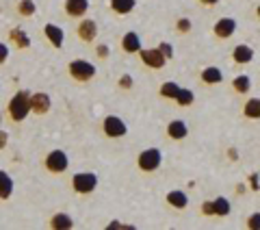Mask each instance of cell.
<instances>
[{
	"label": "cell",
	"instance_id": "cell-1",
	"mask_svg": "<svg viewBox=\"0 0 260 230\" xmlns=\"http://www.w3.org/2000/svg\"><path fill=\"white\" fill-rule=\"evenodd\" d=\"M7 111H9V118L15 122V124H20V122L26 120L28 113H30V92H26V89L15 92V96L9 100Z\"/></svg>",
	"mask_w": 260,
	"mask_h": 230
},
{
	"label": "cell",
	"instance_id": "cell-2",
	"mask_svg": "<svg viewBox=\"0 0 260 230\" xmlns=\"http://www.w3.org/2000/svg\"><path fill=\"white\" fill-rule=\"evenodd\" d=\"M70 76L78 80V83H87V80H91L95 76V65L93 63H89L85 59H74V61H70Z\"/></svg>",
	"mask_w": 260,
	"mask_h": 230
},
{
	"label": "cell",
	"instance_id": "cell-3",
	"mask_svg": "<svg viewBox=\"0 0 260 230\" xmlns=\"http://www.w3.org/2000/svg\"><path fill=\"white\" fill-rule=\"evenodd\" d=\"M160 161H162L160 150H156V148H148V150H143L139 154L137 165H139L141 171H156L160 167Z\"/></svg>",
	"mask_w": 260,
	"mask_h": 230
},
{
	"label": "cell",
	"instance_id": "cell-4",
	"mask_svg": "<svg viewBox=\"0 0 260 230\" xmlns=\"http://www.w3.org/2000/svg\"><path fill=\"white\" fill-rule=\"evenodd\" d=\"M44 165H46V169L50 171V174H63V171L70 167V159H68V154H65L63 150H52L46 157Z\"/></svg>",
	"mask_w": 260,
	"mask_h": 230
},
{
	"label": "cell",
	"instance_id": "cell-5",
	"mask_svg": "<svg viewBox=\"0 0 260 230\" xmlns=\"http://www.w3.org/2000/svg\"><path fill=\"white\" fill-rule=\"evenodd\" d=\"M72 187H74L76 193H91L93 189L98 187V176L91 174V171H83V174H76L74 178H72Z\"/></svg>",
	"mask_w": 260,
	"mask_h": 230
},
{
	"label": "cell",
	"instance_id": "cell-6",
	"mask_svg": "<svg viewBox=\"0 0 260 230\" xmlns=\"http://www.w3.org/2000/svg\"><path fill=\"white\" fill-rule=\"evenodd\" d=\"M102 130H104V135L111 137V139H119V137H124V135L128 133L126 124L117 118V115H109V118H104Z\"/></svg>",
	"mask_w": 260,
	"mask_h": 230
},
{
	"label": "cell",
	"instance_id": "cell-7",
	"mask_svg": "<svg viewBox=\"0 0 260 230\" xmlns=\"http://www.w3.org/2000/svg\"><path fill=\"white\" fill-rule=\"evenodd\" d=\"M139 54H141V61L152 70H160L162 65H165V61H167L165 54H162L158 48H154V50H139Z\"/></svg>",
	"mask_w": 260,
	"mask_h": 230
},
{
	"label": "cell",
	"instance_id": "cell-8",
	"mask_svg": "<svg viewBox=\"0 0 260 230\" xmlns=\"http://www.w3.org/2000/svg\"><path fill=\"white\" fill-rule=\"evenodd\" d=\"M50 96L44 94V92H37V94H30V111H35L37 115H46L50 111Z\"/></svg>",
	"mask_w": 260,
	"mask_h": 230
},
{
	"label": "cell",
	"instance_id": "cell-9",
	"mask_svg": "<svg viewBox=\"0 0 260 230\" xmlns=\"http://www.w3.org/2000/svg\"><path fill=\"white\" fill-rule=\"evenodd\" d=\"M89 11V0H65V13L70 18H83Z\"/></svg>",
	"mask_w": 260,
	"mask_h": 230
},
{
	"label": "cell",
	"instance_id": "cell-10",
	"mask_svg": "<svg viewBox=\"0 0 260 230\" xmlns=\"http://www.w3.org/2000/svg\"><path fill=\"white\" fill-rule=\"evenodd\" d=\"M215 35L219 39H228V37H232L234 35V31H237V22H234L232 18H221L217 24H215Z\"/></svg>",
	"mask_w": 260,
	"mask_h": 230
},
{
	"label": "cell",
	"instance_id": "cell-11",
	"mask_svg": "<svg viewBox=\"0 0 260 230\" xmlns=\"http://www.w3.org/2000/svg\"><path fill=\"white\" fill-rule=\"evenodd\" d=\"M76 33H78V37L83 39V42H93L95 39V35H98V24H95V20H83L78 24V28H76Z\"/></svg>",
	"mask_w": 260,
	"mask_h": 230
},
{
	"label": "cell",
	"instance_id": "cell-12",
	"mask_svg": "<svg viewBox=\"0 0 260 230\" xmlns=\"http://www.w3.org/2000/svg\"><path fill=\"white\" fill-rule=\"evenodd\" d=\"M44 33H46V37H48V42H50L54 48H61L63 46V42H65V33H63V28H59L56 24H46L44 26Z\"/></svg>",
	"mask_w": 260,
	"mask_h": 230
},
{
	"label": "cell",
	"instance_id": "cell-13",
	"mask_svg": "<svg viewBox=\"0 0 260 230\" xmlns=\"http://www.w3.org/2000/svg\"><path fill=\"white\" fill-rule=\"evenodd\" d=\"M121 50L128 52V54H135L141 50V39L137 33H126L124 39H121Z\"/></svg>",
	"mask_w": 260,
	"mask_h": 230
},
{
	"label": "cell",
	"instance_id": "cell-14",
	"mask_svg": "<svg viewBox=\"0 0 260 230\" xmlns=\"http://www.w3.org/2000/svg\"><path fill=\"white\" fill-rule=\"evenodd\" d=\"M9 42H11L15 48L24 50V48L30 46V37L26 35V31H22L20 26H15V28H11V33H9Z\"/></svg>",
	"mask_w": 260,
	"mask_h": 230
},
{
	"label": "cell",
	"instance_id": "cell-15",
	"mask_svg": "<svg viewBox=\"0 0 260 230\" xmlns=\"http://www.w3.org/2000/svg\"><path fill=\"white\" fill-rule=\"evenodd\" d=\"M232 59H234V63H249L251 59H254V50H251L249 46H245V44H241V46H237L234 48V52H232Z\"/></svg>",
	"mask_w": 260,
	"mask_h": 230
},
{
	"label": "cell",
	"instance_id": "cell-16",
	"mask_svg": "<svg viewBox=\"0 0 260 230\" xmlns=\"http://www.w3.org/2000/svg\"><path fill=\"white\" fill-rule=\"evenodd\" d=\"M13 195V180L7 171H0V200H9Z\"/></svg>",
	"mask_w": 260,
	"mask_h": 230
},
{
	"label": "cell",
	"instance_id": "cell-17",
	"mask_svg": "<svg viewBox=\"0 0 260 230\" xmlns=\"http://www.w3.org/2000/svg\"><path fill=\"white\" fill-rule=\"evenodd\" d=\"M167 135L172 137V139H184L186 137V124L180 120H174V122H169V126H167Z\"/></svg>",
	"mask_w": 260,
	"mask_h": 230
},
{
	"label": "cell",
	"instance_id": "cell-18",
	"mask_svg": "<svg viewBox=\"0 0 260 230\" xmlns=\"http://www.w3.org/2000/svg\"><path fill=\"white\" fill-rule=\"evenodd\" d=\"M50 226L56 230H70L74 226V221H72L70 215H65V213H56V215H52V219H50Z\"/></svg>",
	"mask_w": 260,
	"mask_h": 230
},
{
	"label": "cell",
	"instance_id": "cell-19",
	"mask_svg": "<svg viewBox=\"0 0 260 230\" xmlns=\"http://www.w3.org/2000/svg\"><path fill=\"white\" fill-rule=\"evenodd\" d=\"M243 113H245L247 120H260V100L258 98H249L243 106Z\"/></svg>",
	"mask_w": 260,
	"mask_h": 230
},
{
	"label": "cell",
	"instance_id": "cell-20",
	"mask_svg": "<svg viewBox=\"0 0 260 230\" xmlns=\"http://www.w3.org/2000/svg\"><path fill=\"white\" fill-rule=\"evenodd\" d=\"M111 9L113 11H115L117 15H126V13H130V11H133L135 9V0H111Z\"/></svg>",
	"mask_w": 260,
	"mask_h": 230
},
{
	"label": "cell",
	"instance_id": "cell-21",
	"mask_svg": "<svg viewBox=\"0 0 260 230\" xmlns=\"http://www.w3.org/2000/svg\"><path fill=\"white\" fill-rule=\"evenodd\" d=\"M221 78H223V74L217 68H206L202 72V80H204L206 85H217V83H221Z\"/></svg>",
	"mask_w": 260,
	"mask_h": 230
},
{
	"label": "cell",
	"instance_id": "cell-22",
	"mask_svg": "<svg viewBox=\"0 0 260 230\" xmlns=\"http://www.w3.org/2000/svg\"><path fill=\"white\" fill-rule=\"evenodd\" d=\"M167 202L172 204L174 209H186V204H189V200H186V195L182 191H169L167 193Z\"/></svg>",
	"mask_w": 260,
	"mask_h": 230
},
{
	"label": "cell",
	"instance_id": "cell-23",
	"mask_svg": "<svg viewBox=\"0 0 260 230\" xmlns=\"http://www.w3.org/2000/svg\"><path fill=\"white\" fill-rule=\"evenodd\" d=\"M232 87H234V92L237 94H247L249 87H251V80L245 76V74H241V76H237L232 80Z\"/></svg>",
	"mask_w": 260,
	"mask_h": 230
},
{
	"label": "cell",
	"instance_id": "cell-24",
	"mask_svg": "<svg viewBox=\"0 0 260 230\" xmlns=\"http://www.w3.org/2000/svg\"><path fill=\"white\" fill-rule=\"evenodd\" d=\"M35 11H37V5L32 3V0H20V3H18V13L24 15V18L35 15Z\"/></svg>",
	"mask_w": 260,
	"mask_h": 230
},
{
	"label": "cell",
	"instance_id": "cell-25",
	"mask_svg": "<svg viewBox=\"0 0 260 230\" xmlns=\"http://www.w3.org/2000/svg\"><path fill=\"white\" fill-rule=\"evenodd\" d=\"M178 92H180V87H178L176 83H172V80L160 85V96H162V98H169V100H176Z\"/></svg>",
	"mask_w": 260,
	"mask_h": 230
},
{
	"label": "cell",
	"instance_id": "cell-26",
	"mask_svg": "<svg viewBox=\"0 0 260 230\" xmlns=\"http://www.w3.org/2000/svg\"><path fill=\"white\" fill-rule=\"evenodd\" d=\"M176 102L180 104V106L193 104V92H191V89H180V92H178V96H176Z\"/></svg>",
	"mask_w": 260,
	"mask_h": 230
},
{
	"label": "cell",
	"instance_id": "cell-27",
	"mask_svg": "<svg viewBox=\"0 0 260 230\" xmlns=\"http://www.w3.org/2000/svg\"><path fill=\"white\" fill-rule=\"evenodd\" d=\"M213 204H215V215H228L230 213V202H228L225 198H217V200H213Z\"/></svg>",
	"mask_w": 260,
	"mask_h": 230
},
{
	"label": "cell",
	"instance_id": "cell-28",
	"mask_svg": "<svg viewBox=\"0 0 260 230\" xmlns=\"http://www.w3.org/2000/svg\"><path fill=\"white\" fill-rule=\"evenodd\" d=\"M176 28L180 31V33H189L191 31V20H186V18H180L176 22Z\"/></svg>",
	"mask_w": 260,
	"mask_h": 230
},
{
	"label": "cell",
	"instance_id": "cell-29",
	"mask_svg": "<svg viewBox=\"0 0 260 230\" xmlns=\"http://www.w3.org/2000/svg\"><path fill=\"white\" fill-rule=\"evenodd\" d=\"M247 228H254V230L260 228V213H254V215L247 219Z\"/></svg>",
	"mask_w": 260,
	"mask_h": 230
},
{
	"label": "cell",
	"instance_id": "cell-30",
	"mask_svg": "<svg viewBox=\"0 0 260 230\" xmlns=\"http://www.w3.org/2000/svg\"><path fill=\"white\" fill-rule=\"evenodd\" d=\"M202 213H204V215H215V204H213V200H206L204 204H202Z\"/></svg>",
	"mask_w": 260,
	"mask_h": 230
},
{
	"label": "cell",
	"instance_id": "cell-31",
	"mask_svg": "<svg viewBox=\"0 0 260 230\" xmlns=\"http://www.w3.org/2000/svg\"><path fill=\"white\" fill-rule=\"evenodd\" d=\"M7 59H9V46L0 42V65H3Z\"/></svg>",
	"mask_w": 260,
	"mask_h": 230
},
{
	"label": "cell",
	"instance_id": "cell-32",
	"mask_svg": "<svg viewBox=\"0 0 260 230\" xmlns=\"http://www.w3.org/2000/svg\"><path fill=\"white\" fill-rule=\"evenodd\" d=\"M158 50H160L162 54H165V59H172L174 50H172V46H169V44H160V46H158Z\"/></svg>",
	"mask_w": 260,
	"mask_h": 230
},
{
	"label": "cell",
	"instance_id": "cell-33",
	"mask_svg": "<svg viewBox=\"0 0 260 230\" xmlns=\"http://www.w3.org/2000/svg\"><path fill=\"white\" fill-rule=\"evenodd\" d=\"M119 85L124 87V89L133 87V76H128V74H124V76H121V80H119Z\"/></svg>",
	"mask_w": 260,
	"mask_h": 230
},
{
	"label": "cell",
	"instance_id": "cell-34",
	"mask_svg": "<svg viewBox=\"0 0 260 230\" xmlns=\"http://www.w3.org/2000/svg\"><path fill=\"white\" fill-rule=\"evenodd\" d=\"M7 143H9V135H7L5 130H0V150H5Z\"/></svg>",
	"mask_w": 260,
	"mask_h": 230
},
{
	"label": "cell",
	"instance_id": "cell-35",
	"mask_svg": "<svg viewBox=\"0 0 260 230\" xmlns=\"http://www.w3.org/2000/svg\"><path fill=\"white\" fill-rule=\"evenodd\" d=\"M200 3H202V5H206V7H213V5L219 3V0H200Z\"/></svg>",
	"mask_w": 260,
	"mask_h": 230
},
{
	"label": "cell",
	"instance_id": "cell-36",
	"mask_svg": "<svg viewBox=\"0 0 260 230\" xmlns=\"http://www.w3.org/2000/svg\"><path fill=\"white\" fill-rule=\"evenodd\" d=\"M98 52H100V56H107L109 50H107V46H100V50H98Z\"/></svg>",
	"mask_w": 260,
	"mask_h": 230
},
{
	"label": "cell",
	"instance_id": "cell-37",
	"mask_svg": "<svg viewBox=\"0 0 260 230\" xmlns=\"http://www.w3.org/2000/svg\"><path fill=\"white\" fill-rule=\"evenodd\" d=\"M256 13H258V18H260V5L256 7Z\"/></svg>",
	"mask_w": 260,
	"mask_h": 230
},
{
	"label": "cell",
	"instance_id": "cell-38",
	"mask_svg": "<svg viewBox=\"0 0 260 230\" xmlns=\"http://www.w3.org/2000/svg\"><path fill=\"white\" fill-rule=\"evenodd\" d=\"M0 124H3V115H0Z\"/></svg>",
	"mask_w": 260,
	"mask_h": 230
}]
</instances>
